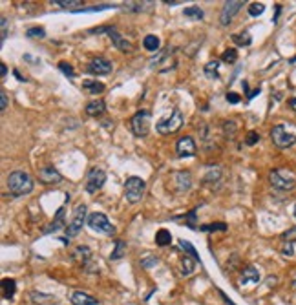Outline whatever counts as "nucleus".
<instances>
[{
    "mask_svg": "<svg viewBox=\"0 0 296 305\" xmlns=\"http://www.w3.org/2000/svg\"><path fill=\"white\" fill-rule=\"evenodd\" d=\"M0 24H2V37H0V39H2V42H4V40H6V37H7V19H6V17H2Z\"/></svg>",
    "mask_w": 296,
    "mask_h": 305,
    "instance_id": "47",
    "label": "nucleus"
},
{
    "mask_svg": "<svg viewBox=\"0 0 296 305\" xmlns=\"http://www.w3.org/2000/svg\"><path fill=\"white\" fill-rule=\"evenodd\" d=\"M83 88L88 91V93H101V91H104V84L103 83H99V81H95V79H88V81H84Z\"/></svg>",
    "mask_w": 296,
    "mask_h": 305,
    "instance_id": "23",
    "label": "nucleus"
},
{
    "mask_svg": "<svg viewBox=\"0 0 296 305\" xmlns=\"http://www.w3.org/2000/svg\"><path fill=\"white\" fill-rule=\"evenodd\" d=\"M176 152H178V157L187 159V157H194L196 154H198V146H196L192 137L185 136L178 141V144H176Z\"/></svg>",
    "mask_w": 296,
    "mask_h": 305,
    "instance_id": "12",
    "label": "nucleus"
},
{
    "mask_svg": "<svg viewBox=\"0 0 296 305\" xmlns=\"http://www.w3.org/2000/svg\"><path fill=\"white\" fill-rule=\"evenodd\" d=\"M6 75H7L6 64H0V77H6Z\"/></svg>",
    "mask_w": 296,
    "mask_h": 305,
    "instance_id": "50",
    "label": "nucleus"
},
{
    "mask_svg": "<svg viewBox=\"0 0 296 305\" xmlns=\"http://www.w3.org/2000/svg\"><path fill=\"white\" fill-rule=\"evenodd\" d=\"M221 60H223V62H227V64H234V62L238 60V52H236V50H232V48H229L227 52H223V55H221Z\"/></svg>",
    "mask_w": 296,
    "mask_h": 305,
    "instance_id": "33",
    "label": "nucleus"
},
{
    "mask_svg": "<svg viewBox=\"0 0 296 305\" xmlns=\"http://www.w3.org/2000/svg\"><path fill=\"white\" fill-rule=\"evenodd\" d=\"M172 181H174V185H176V190L181 194V192L190 190V187H192V175H190V172H187V170L174 172V174H172Z\"/></svg>",
    "mask_w": 296,
    "mask_h": 305,
    "instance_id": "14",
    "label": "nucleus"
},
{
    "mask_svg": "<svg viewBox=\"0 0 296 305\" xmlns=\"http://www.w3.org/2000/svg\"><path fill=\"white\" fill-rule=\"evenodd\" d=\"M293 214H295V218H296V205H295V212H293Z\"/></svg>",
    "mask_w": 296,
    "mask_h": 305,
    "instance_id": "55",
    "label": "nucleus"
},
{
    "mask_svg": "<svg viewBox=\"0 0 296 305\" xmlns=\"http://www.w3.org/2000/svg\"><path fill=\"white\" fill-rule=\"evenodd\" d=\"M274 281H276V278H267V285H274Z\"/></svg>",
    "mask_w": 296,
    "mask_h": 305,
    "instance_id": "53",
    "label": "nucleus"
},
{
    "mask_svg": "<svg viewBox=\"0 0 296 305\" xmlns=\"http://www.w3.org/2000/svg\"><path fill=\"white\" fill-rule=\"evenodd\" d=\"M219 179H221V172H219V168H210V172L203 177V181H205V185H210L214 189V181L219 183Z\"/></svg>",
    "mask_w": 296,
    "mask_h": 305,
    "instance_id": "30",
    "label": "nucleus"
},
{
    "mask_svg": "<svg viewBox=\"0 0 296 305\" xmlns=\"http://www.w3.org/2000/svg\"><path fill=\"white\" fill-rule=\"evenodd\" d=\"M75 256L77 258H83V267H90V260H91V250L88 247H77L75 249Z\"/></svg>",
    "mask_w": 296,
    "mask_h": 305,
    "instance_id": "29",
    "label": "nucleus"
},
{
    "mask_svg": "<svg viewBox=\"0 0 296 305\" xmlns=\"http://www.w3.org/2000/svg\"><path fill=\"white\" fill-rule=\"evenodd\" d=\"M183 17H187V19H190V20H201L203 19V11H201L200 6H188V7H185Z\"/></svg>",
    "mask_w": 296,
    "mask_h": 305,
    "instance_id": "27",
    "label": "nucleus"
},
{
    "mask_svg": "<svg viewBox=\"0 0 296 305\" xmlns=\"http://www.w3.org/2000/svg\"><path fill=\"white\" fill-rule=\"evenodd\" d=\"M30 296H31V300L33 302H35V304H46V302H48V304H50V302H52V296H48V294H42V292H37V291H33L31 294H30Z\"/></svg>",
    "mask_w": 296,
    "mask_h": 305,
    "instance_id": "37",
    "label": "nucleus"
},
{
    "mask_svg": "<svg viewBox=\"0 0 296 305\" xmlns=\"http://www.w3.org/2000/svg\"><path fill=\"white\" fill-rule=\"evenodd\" d=\"M185 225H187L188 228H194L196 230V210H190L187 216H185Z\"/></svg>",
    "mask_w": 296,
    "mask_h": 305,
    "instance_id": "41",
    "label": "nucleus"
},
{
    "mask_svg": "<svg viewBox=\"0 0 296 305\" xmlns=\"http://www.w3.org/2000/svg\"><path fill=\"white\" fill-rule=\"evenodd\" d=\"M7 189L9 192L19 197V195H28L33 192V179L31 175L28 172H22V170H17V172H11L7 175Z\"/></svg>",
    "mask_w": 296,
    "mask_h": 305,
    "instance_id": "1",
    "label": "nucleus"
},
{
    "mask_svg": "<svg viewBox=\"0 0 296 305\" xmlns=\"http://www.w3.org/2000/svg\"><path fill=\"white\" fill-rule=\"evenodd\" d=\"M200 230H203V232H216V230H219V232H225V230H227V225H225V223H221V221H218V223H208V225H201Z\"/></svg>",
    "mask_w": 296,
    "mask_h": 305,
    "instance_id": "31",
    "label": "nucleus"
},
{
    "mask_svg": "<svg viewBox=\"0 0 296 305\" xmlns=\"http://www.w3.org/2000/svg\"><path fill=\"white\" fill-rule=\"evenodd\" d=\"M86 225H88L91 230H95V232H99V234H106V236H112V234L116 232V227H114V225L110 223L108 218L104 214H101V212H93V214L88 216Z\"/></svg>",
    "mask_w": 296,
    "mask_h": 305,
    "instance_id": "6",
    "label": "nucleus"
},
{
    "mask_svg": "<svg viewBox=\"0 0 296 305\" xmlns=\"http://www.w3.org/2000/svg\"><path fill=\"white\" fill-rule=\"evenodd\" d=\"M64 227V207H60L57 210V216L53 218V221L50 223V227H46L44 228V232L46 234H50V232H57L59 228H62Z\"/></svg>",
    "mask_w": 296,
    "mask_h": 305,
    "instance_id": "19",
    "label": "nucleus"
},
{
    "mask_svg": "<svg viewBox=\"0 0 296 305\" xmlns=\"http://www.w3.org/2000/svg\"><path fill=\"white\" fill-rule=\"evenodd\" d=\"M219 296L223 298L225 305H236V304H234V302H232V300H229V296H227V294H225V292H223V291H219Z\"/></svg>",
    "mask_w": 296,
    "mask_h": 305,
    "instance_id": "48",
    "label": "nucleus"
},
{
    "mask_svg": "<svg viewBox=\"0 0 296 305\" xmlns=\"http://www.w3.org/2000/svg\"><path fill=\"white\" fill-rule=\"evenodd\" d=\"M243 6H245V2H241V0H229V2H225V4H223V9H221V15H219V24H221V26H229L232 22V19L236 17V13H238Z\"/></svg>",
    "mask_w": 296,
    "mask_h": 305,
    "instance_id": "10",
    "label": "nucleus"
},
{
    "mask_svg": "<svg viewBox=\"0 0 296 305\" xmlns=\"http://www.w3.org/2000/svg\"><path fill=\"white\" fill-rule=\"evenodd\" d=\"M269 181H270V185L278 190H293L296 185L295 175L291 174V172H287V170H282V168L270 170Z\"/></svg>",
    "mask_w": 296,
    "mask_h": 305,
    "instance_id": "5",
    "label": "nucleus"
},
{
    "mask_svg": "<svg viewBox=\"0 0 296 305\" xmlns=\"http://www.w3.org/2000/svg\"><path fill=\"white\" fill-rule=\"evenodd\" d=\"M282 254L283 256H295V247H293V243H283Z\"/></svg>",
    "mask_w": 296,
    "mask_h": 305,
    "instance_id": "44",
    "label": "nucleus"
},
{
    "mask_svg": "<svg viewBox=\"0 0 296 305\" xmlns=\"http://www.w3.org/2000/svg\"><path fill=\"white\" fill-rule=\"evenodd\" d=\"M15 77H17V79H19V81H20V83H22V81H26V79H24V77H22V75H20V73L19 72H17V70H15Z\"/></svg>",
    "mask_w": 296,
    "mask_h": 305,
    "instance_id": "52",
    "label": "nucleus"
},
{
    "mask_svg": "<svg viewBox=\"0 0 296 305\" xmlns=\"http://www.w3.org/2000/svg\"><path fill=\"white\" fill-rule=\"evenodd\" d=\"M196 263H198V261L194 260L192 256H183V258H181V276H190V274L194 273V267H196Z\"/></svg>",
    "mask_w": 296,
    "mask_h": 305,
    "instance_id": "21",
    "label": "nucleus"
},
{
    "mask_svg": "<svg viewBox=\"0 0 296 305\" xmlns=\"http://www.w3.org/2000/svg\"><path fill=\"white\" fill-rule=\"evenodd\" d=\"M28 37H30V39H44L46 37L44 28H30V29H28Z\"/></svg>",
    "mask_w": 296,
    "mask_h": 305,
    "instance_id": "38",
    "label": "nucleus"
},
{
    "mask_svg": "<svg viewBox=\"0 0 296 305\" xmlns=\"http://www.w3.org/2000/svg\"><path fill=\"white\" fill-rule=\"evenodd\" d=\"M183 121H185L183 111H181L179 108H174L170 115L161 119L159 123L155 124V130H157V134H161V136H170V134L178 132L181 126H183Z\"/></svg>",
    "mask_w": 296,
    "mask_h": 305,
    "instance_id": "2",
    "label": "nucleus"
},
{
    "mask_svg": "<svg viewBox=\"0 0 296 305\" xmlns=\"http://www.w3.org/2000/svg\"><path fill=\"white\" fill-rule=\"evenodd\" d=\"M205 75L208 79H212V81H216V79H219V62L218 60H210V62H207L205 64Z\"/></svg>",
    "mask_w": 296,
    "mask_h": 305,
    "instance_id": "25",
    "label": "nucleus"
},
{
    "mask_svg": "<svg viewBox=\"0 0 296 305\" xmlns=\"http://www.w3.org/2000/svg\"><path fill=\"white\" fill-rule=\"evenodd\" d=\"M291 62H296V57H295V58H293V60H291Z\"/></svg>",
    "mask_w": 296,
    "mask_h": 305,
    "instance_id": "56",
    "label": "nucleus"
},
{
    "mask_svg": "<svg viewBox=\"0 0 296 305\" xmlns=\"http://www.w3.org/2000/svg\"><path fill=\"white\" fill-rule=\"evenodd\" d=\"M106 33H108V37L112 39V42H114V46H116L117 50H121V52H124V53L132 52V44L122 37L121 33L117 31L116 28H108V31Z\"/></svg>",
    "mask_w": 296,
    "mask_h": 305,
    "instance_id": "15",
    "label": "nucleus"
},
{
    "mask_svg": "<svg viewBox=\"0 0 296 305\" xmlns=\"http://www.w3.org/2000/svg\"><path fill=\"white\" fill-rule=\"evenodd\" d=\"M150 123H152V113L148 110H139L132 119H130V128L137 137H147L150 132Z\"/></svg>",
    "mask_w": 296,
    "mask_h": 305,
    "instance_id": "4",
    "label": "nucleus"
},
{
    "mask_svg": "<svg viewBox=\"0 0 296 305\" xmlns=\"http://www.w3.org/2000/svg\"><path fill=\"white\" fill-rule=\"evenodd\" d=\"M293 289H296V276L293 278Z\"/></svg>",
    "mask_w": 296,
    "mask_h": 305,
    "instance_id": "54",
    "label": "nucleus"
},
{
    "mask_svg": "<svg viewBox=\"0 0 296 305\" xmlns=\"http://www.w3.org/2000/svg\"><path fill=\"white\" fill-rule=\"evenodd\" d=\"M270 139H272V143L276 144L278 148H289V146H293L296 143V136L285 130L283 124H276L270 130Z\"/></svg>",
    "mask_w": 296,
    "mask_h": 305,
    "instance_id": "7",
    "label": "nucleus"
},
{
    "mask_svg": "<svg viewBox=\"0 0 296 305\" xmlns=\"http://www.w3.org/2000/svg\"><path fill=\"white\" fill-rule=\"evenodd\" d=\"M124 254H126V241L116 240V249H114V252L110 254V258L112 260H121Z\"/></svg>",
    "mask_w": 296,
    "mask_h": 305,
    "instance_id": "28",
    "label": "nucleus"
},
{
    "mask_svg": "<svg viewBox=\"0 0 296 305\" xmlns=\"http://www.w3.org/2000/svg\"><path fill=\"white\" fill-rule=\"evenodd\" d=\"M104 183H106V172L103 168H91L86 175V192L95 194L103 189Z\"/></svg>",
    "mask_w": 296,
    "mask_h": 305,
    "instance_id": "9",
    "label": "nucleus"
},
{
    "mask_svg": "<svg viewBox=\"0 0 296 305\" xmlns=\"http://www.w3.org/2000/svg\"><path fill=\"white\" fill-rule=\"evenodd\" d=\"M159 37H155V35H147L145 39H143V46H145V50L150 53L154 52H159Z\"/></svg>",
    "mask_w": 296,
    "mask_h": 305,
    "instance_id": "22",
    "label": "nucleus"
},
{
    "mask_svg": "<svg viewBox=\"0 0 296 305\" xmlns=\"http://www.w3.org/2000/svg\"><path fill=\"white\" fill-rule=\"evenodd\" d=\"M287 103H289V108L293 111H296V97H291L289 101H287Z\"/></svg>",
    "mask_w": 296,
    "mask_h": 305,
    "instance_id": "49",
    "label": "nucleus"
},
{
    "mask_svg": "<svg viewBox=\"0 0 296 305\" xmlns=\"http://www.w3.org/2000/svg\"><path fill=\"white\" fill-rule=\"evenodd\" d=\"M258 141H260V134H258V132H249L247 137H245V144H247V146H254Z\"/></svg>",
    "mask_w": 296,
    "mask_h": 305,
    "instance_id": "40",
    "label": "nucleus"
},
{
    "mask_svg": "<svg viewBox=\"0 0 296 305\" xmlns=\"http://www.w3.org/2000/svg\"><path fill=\"white\" fill-rule=\"evenodd\" d=\"M179 247L183 249V250H187V252H188V256H192L194 260H196V261H198V263H200V265H201L200 254H198V250H196V249H194L192 245H190V243H188V241H185V240H179Z\"/></svg>",
    "mask_w": 296,
    "mask_h": 305,
    "instance_id": "32",
    "label": "nucleus"
},
{
    "mask_svg": "<svg viewBox=\"0 0 296 305\" xmlns=\"http://www.w3.org/2000/svg\"><path fill=\"white\" fill-rule=\"evenodd\" d=\"M86 221H88L86 220V205H79L75 208V212H73L71 221L68 223V227H66V238H75L81 232V228H83V225Z\"/></svg>",
    "mask_w": 296,
    "mask_h": 305,
    "instance_id": "8",
    "label": "nucleus"
},
{
    "mask_svg": "<svg viewBox=\"0 0 296 305\" xmlns=\"http://www.w3.org/2000/svg\"><path fill=\"white\" fill-rule=\"evenodd\" d=\"M15 292H17V283H15V279H11V278L2 279V296H4V300H13Z\"/></svg>",
    "mask_w": 296,
    "mask_h": 305,
    "instance_id": "20",
    "label": "nucleus"
},
{
    "mask_svg": "<svg viewBox=\"0 0 296 305\" xmlns=\"http://www.w3.org/2000/svg\"><path fill=\"white\" fill-rule=\"evenodd\" d=\"M145 190H147V183L143 177H137V175H132L124 181V199L128 203H139L145 195Z\"/></svg>",
    "mask_w": 296,
    "mask_h": 305,
    "instance_id": "3",
    "label": "nucleus"
},
{
    "mask_svg": "<svg viewBox=\"0 0 296 305\" xmlns=\"http://www.w3.org/2000/svg\"><path fill=\"white\" fill-rule=\"evenodd\" d=\"M70 302L73 305H99L97 298H93L91 294H88V292H83V291H73V292H71Z\"/></svg>",
    "mask_w": 296,
    "mask_h": 305,
    "instance_id": "16",
    "label": "nucleus"
},
{
    "mask_svg": "<svg viewBox=\"0 0 296 305\" xmlns=\"http://www.w3.org/2000/svg\"><path fill=\"white\" fill-rule=\"evenodd\" d=\"M165 4H167V6H179L181 2H176V0H172V2H170V0H165Z\"/></svg>",
    "mask_w": 296,
    "mask_h": 305,
    "instance_id": "51",
    "label": "nucleus"
},
{
    "mask_svg": "<svg viewBox=\"0 0 296 305\" xmlns=\"http://www.w3.org/2000/svg\"><path fill=\"white\" fill-rule=\"evenodd\" d=\"M260 281V273H258L256 267H245L241 276H239V283L241 285H254Z\"/></svg>",
    "mask_w": 296,
    "mask_h": 305,
    "instance_id": "17",
    "label": "nucleus"
},
{
    "mask_svg": "<svg viewBox=\"0 0 296 305\" xmlns=\"http://www.w3.org/2000/svg\"><path fill=\"white\" fill-rule=\"evenodd\" d=\"M59 70L64 73L66 77H70V79L75 77V70H73V66L68 64V62H60V64H59Z\"/></svg>",
    "mask_w": 296,
    "mask_h": 305,
    "instance_id": "39",
    "label": "nucleus"
},
{
    "mask_svg": "<svg viewBox=\"0 0 296 305\" xmlns=\"http://www.w3.org/2000/svg\"><path fill=\"white\" fill-rule=\"evenodd\" d=\"M264 11H265V4H262V2H252L251 6H249V15L251 17H260Z\"/></svg>",
    "mask_w": 296,
    "mask_h": 305,
    "instance_id": "34",
    "label": "nucleus"
},
{
    "mask_svg": "<svg viewBox=\"0 0 296 305\" xmlns=\"http://www.w3.org/2000/svg\"><path fill=\"white\" fill-rule=\"evenodd\" d=\"M232 42L238 46H251L252 44V37L249 31H241V33H234L232 35Z\"/></svg>",
    "mask_w": 296,
    "mask_h": 305,
    "instance_id": "26",
    "label": "nucleus"
},
{
    "mask_svg": "<svg viewBox=\"0 0 296 305\" xmlns=\"http://www.w3.org/2000/svg\"><path fill=\"white\" fill-rule=\"evenodd\" d=\"M106 111V103L103 99H93L86 104V113L90 117H101Z\"/></svg>",
    "mask_w": 296,
    "mask_h": 305,
    "instance_id": "18",
    "label": "nucleus"
},
{
    "mask_svg": "<svg viewBox=\"0 0 296 305\" xmlns=\"http://www.w3.org/2000/svg\"><path fill=\"white\" fill-rule=\"evenodd\" d=\"M155 263H157V258H154V256H148V254L141 260V267H143V269H150V267L155 265Z\"/></svg>",
    "mask_w": 296,
    "mask_h": 305,
    "instance_id": "43",
    "label": "nucleus"
},
{
    "mask_svg": "<svg viewBox=\"0 0 296 305\" xmlns=\"http://www.w3.org/2000/svg\"><path fill=\"white\" fill-rule=\"evenodd\" d=\"M52 6L73 7V6H83V2L81 0H52Z\"/></svg>",
    "mask_w": 296,
    "mask_h": 305,
    "instance_id": "35",
    "label": "nucleus"
},
{
    "mask_svg": "<svg viewBox=\"0 0 296 305\" xmlns=\"http://www.w3.org/2000/svg\"><path fill=\"white\" fill-rule=\"evenodd\" d=\"M225 99H227V101H229V103H231V104H238V103H239V95H236L234 91H229V93H227V95H225Z\"/></svg>",
    "mask_w": 296,
    "mask_h": 305,
    "instance_id": "46",
    "label": "nucleus"
},
{
    "mask_svg": "<svg viewBox=\"0 0 296 305\" xmlns=\"http://www.w3.org/2000/svg\"><path fill=\"white\" fill-rule=\"evenodd\" d=\"M39 179L44 185H59L62 181V174L55 166H42L39 168Z\"/></svg>",
    "mask_w": 296,
    "mask_h": 305,
    "instance_id": "13",
    "label": "nucleus"
},
{
    "mask_svg": "<svg viewBox=\"0 0 296 305\" xmlns=\"http://www.w3.org/2000/svg\"><path fill=\"white\" fill-rule=\"evenodd\" d=\"M282 241L283 243H295L296 241V227L287 228V230L282 234Z\"/></svg>",
    "mask_w": 296,
    "mask_h": 305,
    "instance_id": "36",
    "label": "nucleus"
},
{
    "mask_svg": "<svg viewBox=\"0 0 296 305\" xmlns=\"http://www.w3.org/2000/svg\"><path fill=\"white\" fill-rule=\"evenodd\" d=\"M7 108V95L6 91H0V111H6Z\"/></svg>",
    "mask_w": 296,
    "mask_h": 305,
    "instance_id": "45",
    "label": "nucleus"
},
{
    "mask_svg": "<svg viewBox=\"0 0 296 305\" xmlns=\"http://www.w3.org/2000/svg\"><path fill=\"white\" fill-rule=\"evenodd\" d=\"M112 70H114V64L104 57L93 58L86 66V72L91 73V75H108V73H112Z\"/></svg>",
    "mask_w": 296,
    "mask_h": 305,
    "instance_id": "11",
    "label": "nucleus"
},
{
    "mask_svg": "<svg viewBox=\"0 0 296 305\" xmlns=\"http://www.w3.org/2000/svg\"><path fill=\"white\" fill-rule=\"evenodd\" d=\"M170 241H172V234L168 232L167 228H159L155 234V243L159 247H167V245H170Z\"/></svg>",
    "mask_w": 296,
    "mask_h": 305,
    "instance_id": "24",
    "label": "nucleus"
},
{
    "mask_svg": "<svg viewBox=\"0 0 296 305\" xmlns=\"http://www.w3.org/2000/svg\"><path fill=\"white\" fill-rule=\"evenodd\" d=\"M223 132H225L227 137L234 136V132H236V124H234V121H225V124H223Z\"/></svg>",
    "mask_w": 296,
    "mask_h": 305,
    "instance_id": "42",
    "label": "nucleus"
}]
</instances>
